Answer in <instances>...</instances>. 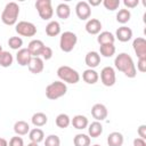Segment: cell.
Listing matches in <instances>:
<instances>
[{"label":"cell","mask_w":146,"mask_h":146,"mask_svg":"<svg viewBox=\"0 0 146 146\" xmlns=\"http://www.w3.org/2000/svg\"><path fill=\"white\" fill-rule=\"evenodd\" d=\"M114 41H115V36L113 35V33H111L108 31H103L97 36V42L100 46L102 44H108V43H113L114 44Z\"/></svg>","instance_id":"cell-23"},{"label":"cell","mask_w":146,"mask_h":146,"mask_svg":"<svg viewBox=\"0 0 146 146\" xmlns=\"http://www.w3.org/2000/svg\"><path fill=\"white\" fill-rule=\"evenodd\" d=\"M57 76L63 81V82H66V83H78L79 80H80V74L78 73L76 70L67 66V65H63V66H59L58 70H57Z\"/></svg>","instance_id":"cell-4"},{"label":"cell","mask_w":146,"mask_h":146,"mask_svg":"<svg viewBox=\"0 0 146 146\" xmlns=\"http://www.w3.org/2000/svg\"><path fill=\"white\" fill-rule=\"evenodd\" d=\"M92 146H100V145H98V144H95V145H92Z\"/></svg>","instance_id":"cell-46"},{"label":"cell","mask_w":146,"mask_h":146,"mask_svg":"<svg viewBox=\"0 0 146 146\" xmlns=\"http://www.w3.org/2000/svg\"><path fill=\"white\" fill-rule=\"evenodd\" d=\"M100 2H102V0H89V1H88V5H89L90 7H92V6H98V5H100Z\"/></svg>","instance_id":"cell-42"},{"label":"cell","mask_w":146,"mask_h":146,"mask_svg":"<svg viewBox=\"0 0 146 146\" xmlns=\"http://www.w3.org/2000/svg\"><path fill=\"white\" fill-rule=\"evenodd\" d=\"M43 48H44V43L41 40H38V39L30 41V43L27 46V50L30 51L32 57H40Z\"/></svg>","instance_id":"cell-12"},{"label":"cell","mask_w":146,"mask_h":146,"mask_svg":"<svg viewBox=\"0 0 146 146\" xmlns=\"http://www.w3.org/2000/svg\"><path fill=\"white\" fill-rule=\"evenodd\" d=\"M52 49L50 48V47H48V46H44V48H43V50H42V52H41V57H42V59L43 60H48V59H50L51 57H52Z\"/></svg>","instance_id":"cell-36"},{"label":"cell","mask_w":146,"mask_h":146,"mask_svg":"<svg viewBox=\"0 0 146 146\" xmlns=\"http://www.w3.org/2000/svg\"><path fill=\"white\" fill-rule=\"evenodd\" d=\"M131 18V13L129 9H120L117 13H116V21L120 23V24H125L130 21Z\"/></svg>","instance_id":"cell-32"},{"label":"cell","mask_w":146,"mask_h":146,"mask_svg":"<svg viewBox=\"0 0 146 146\" xmlns=\"http://www.w3.org/2000/svg\"><path fill=\"white\" fill-rule=\"evenodd\" d=\"M14 131L17 136H25L30 132V125L26 121H17L14 124Z\"/></svg>","instance_id":"cell-22"},{"label":"cell","mask_w":146,"mask_h":146,"mask_svg":"<svg viewBox=\"0 0 146 146\" xmlns=\"http://www.w3.org/2000/svg\"><path fill=\"white\" fill-rule=\"evenodd\" d=\"M74 146H90V137L86 133H78L73 138Z\"/></svg>","instance_id":"cell-29"},{"label":"cell","mask_w":146,"mask_h":146,"mask_svg":"<svg viewBox=\"0 0 146 146\" xmlns=\"http://www.w3.org/2000/svg\"><path fill=\"white\" fill-rule=\"evenodd\" d=\"M119 41L121 42H128L131 38H132V30L128 26H121L116 30L115 35H114Z\"/></svg>","instance_id":"cell-15"},{"label":"cell","mask_w":146,"mask_h":146,"mask_svg":"<svg viewBox=\"0 0 146 146\" xmlns=\"http://www.w3.org/2000/svg\"><path fill=\"white\" fill-rule=\"evenodd\" d=\"M84 62L89 68H95L100 64V55L97 51H89L86 55Z\"/></svg>","instance_id":"cell-17"},{"label":"cell","mask_w":146,"mask_h":146,"mask_svg":"<svg viewBox=\"0 0 146 146\" xmlns=\"http://www.w3.org/2000/svg\"><path fill=\"white\" fill-rule=\"evenodd\" d=\"M18 15H19V6L16 2L11 1L5 6V8L1 13V21L3 24L11 26L17 23Z\"/></svg>","instance_id":"cell-2"},{"label":"cell","mask_w":146,"mask_h":146,"mask_svg":"<svg viewBox=\"0 0 146 146\" xmlns=\"http://www.w3.org/2000/svg\"><path fill=\"white\" fill-rule=\"evenodd\" d=\"M27 146H38V144H35V143H30Z\"/></svg>","instance_id":"cell-44"},{"label":"cell","mask_w":146,"mask_h":146,"mask_svg":"<svg viewBox=\"0 0 146 146\" xmlns=\"http://www.w3.org/2000/svg\"><path fill=\"white\" fill-rule=\"evenodd\" d=\"M133 146H146V141L145 139H141V138H135Z\"/></svg>","instance_id":"cell-41"},{"label":"cell","mask_w":146,"mask_h":146,"mask_svg":"<svg viewBox=\"0 0 146 146\" xmlns=\"http://www.w3.org/2000/svg\"><path fill=\"white\" fill-rule=\"evenodd\" d=\"M132 48L138 58H146V40L138 36L132 42Z\"/></svg>","instance_id":"cell-10"},{"label":"cell","mask_w":146,"mask_h":146,"mask_svg":"<svg viewBox=\"0 0 146 146\" xmlns=\"http://www.w3.org/2000/svg\"><path fill=\"white\" fill-rule=\"evenodd\" d=\"M120 0H104L103 1V5L104 7L107 9V10H111V11H114L119 8L120 6Z\"/></svg>","instance_id":"cell-35"},{"label":"cell","mask_w":146,"mask_h":146,"mask_svg":"<svg viewBox=\"0 0 146 146\" xmlns=\"http://www.w3.org/2000/svg\"><path fill=\"white\" fill-rule=\"evenodd\" d=\"M114 66L116 70L122 72L125 76L132 79L137 75V70L132 57L127 52H120L114 59Z\"/></svg>","instance_id":"cell-1"},{"label":"cell","mask_w":146,"mask_h":146,"mask_svg":"<svg viewBox=\"0 0 146 146\" xmlns=\"http://www.w3.org/2000/svg\"><path fill=\"white\" fill-rule=\"evenodd\" d=\"M67 92V86L63 81H54L46 87V97L50 100H56Z\"/></svg>","instance_id":"cell-3"},{"label":"cell","mask_w":146,"mask_h":146,"mask_svg":"<svg viewBox=\"0 0 146 146\" xmlns=\"http://www.w3.org/2000/svg\"><path fill=\"white\" fill-rule=\"evenodd\" d=\"M103 133V125L99 121H94L88 124V136L90 138H98Z\"/></svg>","instance_id":"cell-18"},{"label":"cell","mask_w":146,"mask_h":146,"mask_svg":"<svg viewBox=\"0 0 146 146\" xmlns=\"http://www.w3.org/2000/svg\"><path fill=\"white\" fill-rule=\"evenodd\" d=\"M139 3V0H123V5L125 6V9H132L137 7Z\"/></svg>","instance_id":"cell-39"},{"label":"cell","mask_w":146,"mask_h":146,"mask_svg":"<svg viewBox=\"0 0 146 146\" xmlns=\"http://www.w3.org/2000/svg\"><path fill=\"white\" fill-rule=\"evenodd\" d=\"M32 56L27 50V48H21L16 54V60L21 66H27Z\"/></svg>","instance_id":"cell-16"},{"label":"cell","mask_w":146,"mask_h":146,"mask_svg":"<svg viewBox=\"0 0 146 146\" xmlns=\"http://www.w3.org/2000/svg\"><path fill=\"white\" fill-rule=\"evenodd\" d=\"M115 46L113 43H108V44H102L99 46V52L102 56L108 58V57H112L114 54H115Z\"/></svg>","instance_id":"cell-30"},{"label":"cell","mask_w":146,"mask_h":146,"mask_svg":"<svg viewBox=\"0 0 146 146\" xmlns=\"http://www.w3.org/2000/svg\"><path fill=\"white\" fill-rule=\"evenodd\" d=\"M35 9H36L40 18H42L44 21L50 19L54 15V9H52L50 0H36Z\"/></svg>","instance_id":"cell-6"},{"label":"cell","mask_w":146,"mask_h":146,"mask_svg":"<svg viewBox=\"0 0 146 146\" xmlns=\"http://www.w3.org/2000/svg\"><path fill=\"white\" fill-rule=\"evenodd\" d=\"M75 14L81 21H87L91 15V7L87 1H79L75 6Z\"/></svg>","instance_id":"cell-9"},{"label":"cell","mask_w":146,"mask_h":146,"mask_svg":"<svg viewBox=\"0 0 146 146\" xmlns=\"http://www.w3.org/2000/svg\"><path fill=\"white\" fill-rule=\"evenodd\" d=\"M124 141L123 135L119 131H113L107 136V144L108 146H122Z\"/></svg>","instance_id":"cell-20"},{"label":"cell","mask_w":146,"mask_h":146,"mask_svg":"<svg viewBox=\"0 0 146 146\" xmlns=\"http://www.w3.org/2000/svg\"><path fill=\"white\" fill-rule=\"evenodd\" d=\"M137 70L141 73L146 72V58H138L137 63Z\"/></svg>","instance_id":"cell-38"},{"label":"cell","mask_w":146,"mask_h":146,"mask_svg":"<svg viewBox=\"0 0 146 146\" xmlns=\"http://www.w3.org/2000/svg\"><path fill=\"white\" fill-rule=\"evenodd\" d=\"M15 31L22 36H34L36 34V26L26 21H21L16 24Z\"/></svg>","instance_id":"cell-7"},{"label":"cell","mask_w":146,"mask_h":146,"mask_svg":"<svg viewBox=\"0 0 146 146\" xmlns=\"http://www.w3.org/2000/svg\"><path fill=\"white\" fill-rule=\"evenodd\" d=\"M107 108L104 104L97 103L91 107V115L94 119H96V121H103L107 117Z\"/></svg>","instance_id":"cell-11"},{"label":"cell","mask_w":146,"mask_h":146,"mask_svg":"<svg viewBox=\"0 0 146 146\" xmlns=\"http://www.w3.org/2000/svg\"><path fill=\"white\" fill-rule=\"evenodd\" d=\"M2 51H3V50H2V47H1V44H0V54H1Z\"/></svg>","instance_id":"cell-45"},{"label":"cell","mask_w":146,"mask_h":146,"mask_svg":"<svg viewBox=\"0 0 146 146\" xmlns=\"http://www.w3.org/2000/svg\"><path fill=\"white\" fill-rule=\"evenodd\" d=\"M31 122L34 127L39 128V127H43L47 122H48V117L44 113L42 112H38V113H34L31 117Z\"/></svg>","instance_id":"cell-25"},{"label":"cell","mask_w":146,"mask_h":146,"mask_svg":"<svg viewBox=\"0 0 146 146\" xmlns=\"http://www.w3.org/2000/svg\"><path fill=\"white\" fill-rule=\"evenodd\" d=\"M100 30H102V23L97 18H90L86 23V31L89 34H92V35L99 34Z\"/></svg>","instance_id":"cell-14"},{"label":"cell","mask_w":146,"mask_h":146,"mask_svg":"<svg viewBox=\"0 0 146 146\" xmlns=\"http://www.w3.org/2000/svg\"><path fill=\"white\" fill-rule=\"evenodd\" d=\"M71 124L78 129V130H82V129H86L89 124V121L87 119V116L82 115V114H78L75 116H73V119L71 120Z\"/></svg>","instance_id":"cell-19"},{"label":"cell","mask_w":146,"mask_h":146,"mask_svg":"<svg viewBox=\"0 0 146 146\" xmlns=\"http://www.w3.org/2000/svg\"><path fill=\"white\" fill-rule=\"evenodd\" d=\"M13 62H14V57H13V55L9 51H5L3 50L0 54V66L9 67V66H11Z\"/></svg>","instance_id":"cell-31"},{"label":"cell","mask_w":146,"mask_h":146,"mask_svg":"<svg viewBox=\"0 0 146 146\" xmlns=\"http://www.w3.org/2000/svg\"><path fill=\"white\" fill-rule=\"evenodd\" d=\"M78 42V36L74 32L71 31H66L64 33L60 34V39H59V48L62 51L64 52H71L75 44Z\"/></svg>","instance_id":"cell-5"},{"label":"cell","mask_w":146,"mask_h":146,"mask_svg":"<svg viewBox=\"0 0 146 146\" xmlns=\"http://www.w3.org/2000/svg\"><path fill=\"white\" fill-rule=\"evenodd\" d=\"M56 15L60 18V19H67L71 15V8L67 3H59L57 7H56Z\"/></svg>","instance_id":"cell-26"},{"label":"cell","mask_w":146,"mask_h":146,"mask_svg":"<svg viewBox=\"0 0 146 146\" xmlns=\"http://www.w3.org/2000/svg\"><path fill=\"white\" fill-rule=\"evenodd\" d=\"M55 123H56V125H57L58 128L65 129V128H67V127L71 124V119H70V116H68L67 114L60 113V114H58V115L56 116Z\"/></svg>","instance_id":"cell-28"},{"label":"cell","mask_w":146,"mask_h":146,"mask_svg":"<svg viewBox=\"0 0 146 146\" xmlns=\"http://www.w3.org/2000/svg\"><path fill=\"white\" fill-rule=\"evenodd\" d=\"M29 70L31 73L33 74H39L43 71L44 68V64H43V59L41 57H32L29 65H27Z\"/></svg>","instance_id":"cell-13"},{"label":"cell","mask_w":146,"mask_h":146,"mask_svg":"<svg viewBox=\"0 0 146 146\" xmlns=\"http://www.w3.org/2000/svg\"><path fill=\"white\" fill-rule=\"evenodd\" d=\"M60 33V25L57 21H50L46 26V34L48 36H57Z\"/></svg>","instance_id":"cell-24"},{"label":"cell","mask_w":146,"mask_h":146,"mask_svg":"<svg viewBox=\"0 0 146 146\" xmlns=\"http://www.w3.org/2000/svg\"><path fill=\"white\" fill-rule=\"evenodd\" d=\"M137 133L139 136V138L141 139H146V124H141L138 127L137 129Z\"/></svg>","instance_id":"cell-40"},{"label":"cell","mask_w":146,"mask_h":146,"mask_svg":"<svg viewBox=\"0 0 146 146\" xmlns=\"http://www.w3.org/2000/svg\"><path fill=\"white\" fill-rule=\"evenodd\" d=\"M0 146H8V141L5 138H1L0 137Z\"/></svg>","instance_id":"cell-43"},{"label":"cell","mask_w":146,"mask_h":146,"mask_svg":"<svg viewBox=\"0 0 146 146\" xmlns=\"http://www.w3.org/2000/svg\"><path fill=\"white\" fill-rule=\"evenodd\" d=\"M82 79L88 84H95L98 81L99 75H98V73L94 68H87L82 73Z\"/></svg>","instance_id":"cell-21"},{"label":"cell","mask_w":146,"mask_h":146,"mask_svg":"<svg viewBox=\"0 0 146 146\" xmlns=\"http://www.w3.org/2000/svg\"><path fill=\"white\" fill-rule=\"evenodd\" d=\"M44 146H60V139L57 135H49L46 137Z\"/></svg>","instance_id":"cell-34"},{"label":"cell","mask_w":146,"mask_h":146,"mask_svg":"<svg viewBox=\"0 0 146 146\" xmlns=\"http://www.w3.org/2000/svg\"><path fill=\"white\" fill-rule=\"evenodd\" d=\"M100 80L102 83L105 87H112L115 84L116 76H115V71L112 66H105L100 71Z\"/></svg>","instance_id":"cell-8"},{"label":"cell","mask_w":146,"mask_h":146,"mask_svg":"<svg viewBox=\"0 0 146 146\" xmlns=\"http://www.w3.org/2000/svg\"><path fill=\"white\" fill-rule=\"evenodd\" d=\"M29 138L31 140V143H35V144H39L43 140L44 138V132L42 131V129L40 128H34L32 130H30L29 132Z\"/></svg>","instance_id":"cell-27"},{"label":"cell","mask_w":146,"mask_h":146,"mask_svg":"<svg viewBox=\"0 0 146 146\" xmlns=\"http://www.w3.org/2000/svg\"><path fill=\"white\" fill-rule=\"evenodd\" d=\"M8 46L14 50H19L23 46V40L21 36H10L8 39Z\"/></svg>","instance_id":"cell-33"},{"label":"cell","mask_w":146,"mask_h":146,"mask_svg":"<svg viewBox=\"0 0 146 146\" xmlns=\"http://www.w3.org/2000/svg\"><path fill=\"white\" fill-rule=\"evenodd\" d=\"M8 146H24V140L18 136L11 137V139L9 140V145Z\"/></svg>","instance_id":"cell-37"}]
</instances>
